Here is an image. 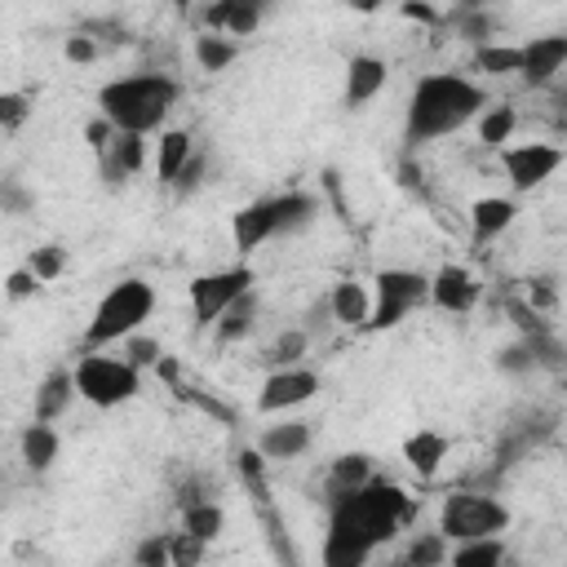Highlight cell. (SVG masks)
<instances>
[{"label": "cell", "mask_w": 567, "mask_h": 567, "mask_svg": "<svg viewBox=\"0 0 567 567\" xmlns=\"http://www.w3.org/2000/svg\"><path fill=\"white\" fill-rule=\"evenodd\" d=\"M18 452H22V465L31 474H44V470H53V461L62 452V434L53 430V421H35L31 416V425L18 434Z\"/></svg>", "instance_id": "obj_21"}, {"label": "cell", "mask_w": 567, "mask_h": 567, "mask_svg": "<svg viewBox=\"0 0 567 567\" xmlns=\"http://www.w3.org/2000/svg\"><path fill=\"white\" fill-rule=\"evenodd\" d=\"M399 9H403V18H412V22H425V27H439V9H434L430 0H403Z\"/></svg>", "instance_id": "obj_45"}, {"label": "cell", "mask_w": 567, "mask_h": 567, "mask_svg": "<svg viewBox=\"0 0 567 567\" xmlns=\"http://www.w3.org/2000/svg\"><path fill=\"white\" fill-rule=\"evenodd\" d=\"M532 368H540V363H536V350H532L527 337H518V341H509V346L496 350V372H505V377H527Z\"/></svg>", "instance_id": "obj_33"}, {"label": "cell", "mask_w": 567, "mask_h": 567, "mask_svg": "<svg viewBox=\"0 0 567 567\" xmlns=\"http://www.w3.org/2000/svg\"><path fill=\"white\" fill-rule=\"evenodd\" d=\"M447 549H452V540H447L443 532H416V536L399 549V563H403V567H443V563H447Z\"/></svg>", "instance_id": "obj_31"}, {"label": "cell", "mask_w": 567, "mask_h": 567, "mask_svg": "<svg viewBox=\"0 0 567 567\" xmlns=\"http://www.w3.org/2000/svg\"><path fill=\"white\" fill-rule=\"evenodd\" d=\"M461 4H483V0H461Z\"/></svg>", "instance_id": "obj_49"}, {"label": "cell", "mask_w": 567, "mask_h": 567, "mask_svg": "<svg viewBox=\"0 0 567 567\" xmlns=\"http://www.w3.org/2000/svg\"><path fill=\"white\" fill-rule=\"evenodd\" d=\"M372 474L377 470H372V456L368 452H341V456H332L328 470H323V505L337 501V496H346V492H354Z\"/></svg>", "instance_id": "obj_22"}, {"label": "cell", "mask_w": 567, "mask_h": 567, "mask_svg": "<svg viewBox=\"0 0 567 567\" xmlns=\"http://www.w3.org/2000/svg\"><path fill=\"white\" fill-rule=\"evenodd\" d=\"M27 266L35 270L40 284H53V279H62V270H66V248H62V244H40V248H31Z\"/></svg>", "instance_id": "obj_35"}, {"label": "cell", "mask_w": 567, "mask_h": 567, "mask_svg": "<svg viewBox=\"0 0 567 567\" xmlns=\"http://www.w3.org/2000/svg\"><path fill=\"white\" fill-rule=\"evenodd\" d=\"M319 195L310 190H284V195H261V199H248L244 208H235L230 217V244L235 252H257L261 244L279 239V235H301L315 217H319Z\"/></svg>", "instance_id": "obj_4"}, {"label": "cell", "mask_w": 567, "mask_h": 567, "mask_svg": "<svg viewBox=\"0 0 567 567\" xmlns=\"http://www.w3.org/2000/svg\"><path fill=\"white\" fill-rule=\"evenodd\" d=\"M40 288H44V284L35 279V270H31V266H18V270H9V275H4V292H9L13 301H27V297H35Z\"/></svg>", "instance_id": "obj_42"}, {"label": "cell", "mask_w": 567, "mask_h": 567, "mask_svg": "<svg viewBox=\"0 0 567 567\" xmlns=\"http://www.w3.org/2000/svg\"><path fill=\"white\" fill-rule=\"evenodd\" d=\"M204 549H208V545H204L199 536H190V532H168V567H173V563H177V567H182V563H199Z\"/></svg>", "instance_id": "obj_40"}, {"label": "cell", "mask_w": 567, "mask_h": 567, "mask_svg": "<svg viewBox=\"0 0 567 567\" xmlns=\"http://www.w3.org/2000/svg\"><path fill=\"white\" fill-rule=\"evenodd\" d=\"M275 9V0H213L199 13V31H226L235 40L257 35V27L266 22V13Z\"/></svg>", "instance_id": "obj_14"}, {"label": "cell", "mask_w": 567, "mask_h": 567, "mask_svg": "<svg viewBox=\"0 0 567 567\" xmlns=\"http://www.w3.org/2000/svg\"><path fill=\"white\" fill-rule=\"evenodd\" d=\"M452 31H456L465 44H487V40H496L501 18H496L487 4H456V13H452Z\"/></svg>", "instance_id": "obj_30"}, {"label": "cell", "mask_w": 567, "mask_h": 567, "mask_svg": "<svg viewBox=\"0 0 567 567\" xmlns=\"http://www.w3.org/2000/svg\"><path fill=\"white\" fill-rule=\"evenodd\" d=\"M452 567H501L505 563V536H470L447 549Z\"/></svg>", "instance_id": "obj_29"}, {"label": "cell", "mask_w": 567, "mask_h": 567, "mask_svg": "<svg viewBox=\"0 0 567 567\" xmlns=\"http://www.w3.org/2000/svg\"><path fill=\"white\" fill-rule=\"evenodd\" d=\"M514 221H518V199L514 195H483L470 208V235H474V244L501 239Z\"/></svg>", "instance_id": "obj_19"}, {"label": "cell", "mask_w": 567, "mask_h": 567, "mask_svg": "<svg viewBox=\"0 0 567 567\" xmlns=\"http://www.w3.org/2000/svg\"><path fill=\"white\" fill-rule=\"evenodd\" d=\"M204 173H208V155L195 146V151H190V159L177 168V177H173V186H168V190H173L177 199H190V195L204 186Z\"/></svg>", "instance_id": "obj_37"}, {"label": "cell", "mask_w": 567, "mask_h": 567, "mask_svg": "<svg viewBox=\"0 0 567 567\" xmlns=\"http://www.w3.org/2000/svg\"><path fill=\"white\" fill-rule=\"evenodd\" d=\"M514 523L509 505L492 492H470V487H456L443 496L439 505V532L456 545V540H470V536H505Z\"/></svg>", "instance_id": "obj_7"}, {"label": "cell", "mask_w": 567, "mask_h": 567, "mask_svg": "<svg viewBox=\"0 0 567 567\" xmlns=\"http://www.w3.org/2000/svg\"><path fill=\"white\" fill-rule=\"evenodd\" d=\"M248 288H257V275H252V266H244V261H239V266L208 270V275H195V279L186 284L195 328H213V319H217L239 292H248Z\"/></svg>", "instance_id": "obj_9"}, {"label": "cell", "mask_w": 567, "mask_h": 567, "mask_svg": "<svg viewBox=\"0 0 567 567\" xmlns=\"http://www.w3.org/2000/svg\"><path fill=\"white\" fill-rule=\"evenodd\" d=\"M159 354H164V346H159L155 337H146L142 328L124 337V359H128L133 368H142V372H146V368H155V359H159Z\"/></svg>", "instance_id": "obj_39"}, {"label": "cell", "mask_w": 567, "mask_h": 567, "mask_svg": "<svg viewBox=\"0 0 567 567\" xmlns=\"http://www.w3.org/2000/svg\"><path fill=\"white\" fill-rule=\"evenodd\" d=\"M496 159H501V173H505V182H509V190L514 195H532V190H540L558 168H563V146H554V142H505L501 151H496Z\"/></svg>", "instance_id": "obj_10"}, {"label": "cell", "mask_w": 567, "mask_h": 567, "mask_svg": "<svg viewBox=\"0 0 567 567\" xmlns=\"http://www.w3.org/2000/svg\"><path fill=\"white\" fill-rule=\"evenodd\" d=\"M470 62H474V71H483V75H518V44H501V40L474 44Z\"/></svg>", "instance_id": "obj_32"}, {"label": "cell", "mask_w": 567, "mask_h": 567, "mask_svg": "<svg viewBox=\"0 0 567 567\" xmlns=\"http://www.w3.org/2000/svg\"><path fill=\"white\" fill-rule=\"evenodd\" d=\"M173 9H177V18H190L195 13V0H173Z\"/></svg>", "instance_id": "obj_48"}, {"label": "cell", "mask_w": 567, "mask_h": 567, "mask_svg": "<svg viewBox=\"0 0 567 567\" xmlns=\"http://www.w3.org/2000/svg\"><path fill=\"white\" fill-rule=\"evenodd\" d=\"M346 4H350L354 13H377V9L385 4V0H346Z\"/></svg>", "instance_id": "obj_46"}, {"label": "cell", "mask_w": 567, "mask_h": 567, "mask_svg": "<svg viewBox=\"0 0 567 567\" xmlns=\"http://www.w3.org/2000/svg\"><path fill=\"white\" fill-rule=\"evenodd\" d=\"M239 44H244V40H235V35H226V31H199L195 44H190V53H195L199 71L217 75V71H226V66L239 58Z\"/></svg>", "instance_id": "obj_27"}, {"label": "cell", "mask_w": 567, "mask_h": 567, "mask_svg": "<svg viewBox=\"0 0 567 567\" xmlns=\"http://www.w3.org/2000/svg\"><path fill=\"white\" fill-rule=\"evenodd\" d=\"M399 173H403V177H399V182H403V186H416V177H421V173H416V164H412V159H403V168H399Z\"/></svg>", "instance_id": "obj_47"}, {"label": "cell", "mask_w": 567, "mask_h": 567, "mask_svg": "<svg viewBox=\"0 0 567 567\" xmlns=\"http://www.w3.org/2000/svg\"><path fill=\"white\" fill-rule=\"evenodd\" d=\"M315 394H319V372L306 363H284V368L266 372V381L257 390V412L284 416V412H297L301 403H310Z\"/></svg>", "instance_id": "obj_11"}, {"label": "cell", "mask_w": 567, "mask_h": 567, "mask_svg": "<svg viewBox=\"0 0 567 567\" xmlns=\"http://www.w3.org/2000/svg\"><path fill=\"white\" fill-rule=\"evenodd\" d=\"M31 208H35V190H31L22 177L4 173V177H0V213H4V217H27Z\"/></svg>", "instance_id": "obj_34"}, {"label": "cell", "mask_w": 567, "mask_h": 567, "mask_svg": "<svg viewBox=\"0 0 567 567\" xmlns=\"http://www.w3.org/2000/svg\"><path fill=\"white\" fill-rule=\"evenodd\" d=\"M567 66V35H532L518 44V80L527 89H549Z\"/></svg>", "instance_id": "obj_13"}, {"label": "cell", "mask_w": 567, "mask_h": 567, "mask_svg": "<svg viewBox=\"0 0 567 567\" xmlns=\"http://www.w3.org/2000/svg\"><path fill=\"white\" fill-rule=\"evenodd\" d=\"M111 133H115V124H111L106 115H93V120L84 124V142H89V151H102V146L111 142Z\"/></svg>", "instance_id": "obj_44"}, {"label": "cell", "mask_w": 567, "mask_h": 567, "mask_svg": "<svg viewBox=\"0 0 567 567\" xmlns=\"http://www.w3.org/2000/svg\"><path fill=\"white\" fill-rule=\"evenodd\" d=\"M416 505L394 478H368L354 492L328 501V532H323V567H363L381 545H390L408 523Z\"/></svg>", "instance_id": "obj_1"}, {"label": "cell", "mask_w": 567, "mask_h": 567, "mask_svg": "<svg viewBox=\"0 0 567 567\" xmlns=\"http://www.w3.org/2000/svg\"><path fill=\"white\" fill-rule=\"evenodd\" d=\"M97 155V173H102V182L106 186H124L128 177H137L142 168H146V137L142 133H111V142L102 146V151H93Z\"/></svg>", "instance_id": "obj_15"}, {"label": "cell", "mask_w": 567, "mask_h": 567, "mask_svg": "<svg viewBox=\"0 0 567 567\" xmlns=\"http://www.w3.org/2000/svg\"><path fill=\"white\" fill-rule=\"evenodd\" d=\"M75 381V399L111 412L120 403H128L142 390V368H133L124 354H106V350H84L71 368Z\"/></svg>", "instance_id": "obj_6"}, {"label": "cell", "mask_w": 567, "mask_h": 567, "mask_svg": "<svg viewBox=\"0 0 567 567\" xmlns=\"http://www.w3.org/2000/svg\"><path fill=\"white\" fill-rule=\"evenodd\" d=\"M310 443H315L310 421H301L292 412L275 416V425H261V434H257V452L266 461H297V456L310 452Z\"/></svg>", "instance_id": "obj_16"}, {"label": "cell", "mask_w": 567, "mask_h": 567, "mask_svg": "<svg viewBox=\"0 0 567 567\" xmlns=\"http://www.w3.org/2000/svg\"><path fill=\"white\" fill-rule=\"evenodd\" d=\"M403 461H408V470L416 474V478H434L439 470H443V461H447V452H452V439L443 434V430H434V425H421V430H412L408 439H403Z\"/></svg>", "instance_id": "obj_18"}, {"label": "cell", "mask_w": 567, "mask_h": 567, "mask_svg": "<svg viewBox=\"0 0 567 567\" xmlns=\"http://www.w3.org/2000/svg\"><path fill=\"white\" fill-rule=\"evenodd\" d=\"M474 124H478V142H483L487 151H501V146L514 137V128H518V111H514L509 102H487V106L474 115Z\"/></svg>", "instance_id": "obj_28"}, {"label": "cell", "mask_w": 567, "mask_h": 567, "mask_svg": "<svg viewBox=\"0 0 567 567\" xmlns=\"http://www.w3.org/2000/svg\"><path fill=\"white\" fill-rule=\"evenodd\" d=\"M390 80V62L377 58V53H354L346 62V89H341V102L346 111H363Z\"/></svg>", "instance_id": "obj_17"}, {"label": "cell", "mask_w": 567, "mask_h": 567, "mask_svg": "<svg viewBox=\"0 0 567 567\" xmlns=\"http://www.w3.org/2000/svg\"><path fill=\"white\" fill-rule=\"evenodd\" d=\"M487 89L461 71H430L412 84L408 93V111H403V142L408 146H425L439 137L461 133L465 124H474V115L487 106Z\"/></svg>", "instance_id": "obj_2"}, {"label": "cell", "mask_w": 567, "mask_h": 567, "mask_svg": "<svg viewBox=\"0 0 567 567\" xmlns=\"http://www.w3.org/2000/svg\"><path fill=\"white\" fill-rule=\"evenodd\" d=\"M306 346H310V332H306V328H288V332H279L275 346L266 350V354H270V368L301 363V359H306Z\"/></svg>", "instance_id": "obj_36"}, {"label": "cell", "mask_w": 567, "mask_h": 567, "mask_svg": "<svg viewBox=\"0 0 567 567\" xmlns=\"http://www.w3.org/2000/svg\"><path fill=\"white\" fill-rule=\"evenodd\" d=\"M252 323H257V288L239 292V297L213 319V337H217L221 346H235V341H244V337L252 332Z\"/></svg>", "instance_id": "obj_25"}, {"label": "cell", "mask_w": 567, "mask_h": 567, "mask_svg": "<svg viewBox=\"0 0 567 567\" xmlns=\"http://www.w3.org/2000/svg\"><path fill=\"white\" fill-rule=\"evenodd\" d=\"M27 120H31V93L4 89L0 93V133H18Z\"/></svg>", "instance_id": "obj_38"}, {"label": "cell", "mask_w": 567, "mask_h": 567, "mask_svg": "<svg viewBox=\"0 0 567 567\" xmlns=\"http://www.w3.org/2000/svg\"><path fill=\"white\" fill-rule=\"evenodd\" d=\"M155 301H159L155 297V284L142 279V275H128V279L111 284L97 297V306H93V315L84 323V350H111L128 332L146 328V319L155 315Z\"/></svg>", "instance_id": "obj_5"}, {"label": "cell", "mask_w": 567, "mask_h": 567, "mask_svg": "<svg viewBox=\"0 0 567 567\" xmlns=\"http://www.w3.org/2000/svg\"><path fill=\"white\" fill-rule=\"evenodd\" d=\"M323 310L341 328H363L368 323V310H372V288L359 284V279H337L332 292H328V301H323Z\"/></svg>", "instance_id": "obj_20"}, {"label": "cell", "mask_w": 567, "mask_h": 567, "mask_svg": "<svg viewBox=\"0 0 567 567\" xmlns=\"http://www.w3.org/2000/svg\"><path fill=\"white\" fill-rule=\"evenodd\" d=\"M182 102V84L164 71H133L120 80H106L97 89V115H106L120 133H159Z\"/></svg>", "instance_id": "obj_3"}, {"label": "cell", "mask_w": 567, "mask_h": 567, "mask_svg": "<svg viewBox=\"0 0 567 567\" xmlns=\"http://www.w3.org/2000/svg\"><path fill=\"white\" fill-rule=\"evenodd\" d=\"M97 53H102V44H97L89 31H71V35H66V44H62V58H66V62H75V66L97 62Z\"/></svg>", "instance_id": "obj_41"}, {"label": "cell", "mask_w": 567, "mask_h": 567, "mask_svg": "<svg viewBox=\"0 0 567 567\" xmlns=\"http://www.w3.org/2000/svg\"><path fill=\"white\" fill-rule=\"evenodd\" d=\"M190 151H195L190 128H159V142H155V182L159 186H173V177L190 159Z\"/></svg>", "instance_id": "obj_24"}, {"label": "cell", "mask_w": 567, "mask_h": 567, "mask_svg": "<svg viewBox=\"0 0 567 567\" xmlns=\"http://www.w3.org/2000/svg\"><path fill=\"white\" fill-rule=\"evenodd\" d=\"M478 297H483V279L470 266H461V261H447V266H439L430 275L425 301L434 310H443V315H470L478 306Z\"/></svg>", "instance_id": "obj_12"}, {"label": "cell", "mask_w": 567, "mask_h": 567, "mask_svg": "<svg viewBox=\"0 0 567 567\" xmlns=\"http://www.w3.org/2000/svg\"><path fill=\"white\" fill-rule=\"evenodd\" d=\"M177 518H182V532L199 536L204 545H213L221 536V527H226V509H221L217 496H199V501L177 505Z\"/></svg>", "instance_id": "obj_26"}, {"label": "cell", "mask_w": 567, "mask_h": 567, "mask_svg": "<svg viewBox=\"0 0 567 567\" xmlns=\"http://www.w3.org/2000/svg\"><path fill=\"white\" fill-rule=\"evenodd\" d=\"M133 558H137L142 567H168V532L146 536V540L133 549Z\"/></svg>", "instance_id": "obj_43"}, {"label": "cell", "mask_w": 567, "mask_h": 567, "mask_svg": "<svg viewBox=\"0 0 567 567\" xmlns=\"http://www.w3.org/2000/svg\"><path fill=\"white\" fill-rule=\"evenodd\" d=\"M425 292H430V275L425 270H412V266L377 270V279H372V310H368L363 328H372V332L399 328L412 310L425 306Z\"/></svg>", "instance_id": "obj_8"}, {"label": "cell", "mask_w": 567, "mask_h": 567, "mask_svg": "<svg viewBox=\"0 0 567 567\" xmlns=\"http://www.w3.org/2000/svg\"><path fill=\"white\" fill-rule=\"evenodd\" d=\"M71 399H75L71 368H49L44 381L35 385V421H62L71 412Z\"/></svg>", "instance_id": "obj_23"}]
</instances>
